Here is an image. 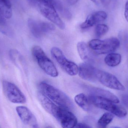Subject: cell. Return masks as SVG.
Masks as SVG:
<instances>
[{"label":"cell","instance_id":"6da1fadb","mask_svg":"<svg viewBox=\"0 0 128 128\" xmlns=\"http://www.w3.org/2000/svg\"><path fill=\"white\" fill-rule=\"evenodd\" d=\"M40 91L59 106L70 110L74 109V106L71 100L63 92L45 82L39 85Z\"/></svg>","mask_w":128,"mask_h":128},{"label":"cell","instance_id":"7a4b0ae2","mask_svg":"<svg viewBox=\"0 0 128 128\" xmlns=\"http://www.w3.org/2000/svg\"><path fill=\"white\" fill-rule=\"evenodd\" d=\"M91 103L98 108L106 110L119 118L125 117L127 110L120 105L106 98L91 94L88 98Z\"/></svg>","mask_w":128,"mask_h":128},{"label":"cell","instance_id":"3957f363","mask_svg":"<svg viewBox=\"0 0 128 128\" xmlns=\"http://www.w3.org/2000/svg\"><path fill=\"white\" fill-rule=\"evenodd\" d=\"M32 53L40 67L46 73L52 77L58 76V73L56 67L40 47L38 46L33 47Z\"/></svg>","mask_w":128,"mask_h":128},{"label":"cell","instance_id":"277c9868","mask_svg":"<svg viewBox=\"0 0 128 128\" xmlns=\"http://www.w3.org/2000/svg\"><path fill=\"white\" fill-rule=\"evenodd\" d=\"M120 44L118 38L112 37L104 40L93 39L90 41L88 45L94 52L102 55L113 52L119 47Z\"/></svg>","mask_w":128,"mask_h":128},{"label":"cell","instance_id":"5b68a950","mask_svg":"<svg viewBox=\"0 0 128 128\" xmlns=\"http://www.w3.org/2000/svg\"><path fill=\"white\" fill-rule=\"evenodd\" d=\"M51 54L62 69L71 76H75L78 73L79 67L76 64L66 58L63 52L59 48L53 47Z\"/></svg>","mask_w":128,"mask_h":128},{"label":"cell","instance_id":"8992f818","mask_svg":"<svg viewBox=\"0 0 128 128\" xmlns=\"http://www.w3.org/2000/svg\"><path fill=\"white\" fill-rule=\"evenodd\" d=\"M2 88L4 95L12 103L23 104L26 102L24 95L14 83L4 80L2 82Z\"/></svg>","mask_w":128,"mask_h":128},{"label":"cell","instance_id":"52a82bcc","mask_svg":"<svg viewBox=\"0 0 128 128\" xmlns=\"http://www.w3.org/2000/svg\"><path fill=\"white\" fill-rule=\"evenodd\" d=\"M39 6L40 13L44 17L61 29H64V23L56 11L54 5L49 3H39Z\"/></svg>","mask_w":128,"mask_h":128},{"label":"cell","instance_id":"ba28073f","mask_svg":"<svg viewBox=\"0 0 128 128\" xmlns=\"http://www.w3.org/2000/svg\"><path fill=\"white\" fill-rule=\"evenodd\" d=\"M97 79L104 86L115 90L124 91L125 88L115 76L106 71L97 70Z\"/></svg>","mask_w":128,"mask_h":128},{"label":"cell","instance_id":"9c48e42d","mask_svg":"<svg viewBox=\"0 0 128 128\" xmlns=\"http://www.w3.org/2000/svg\"><path fill=\"white\" fill-rule=\"evenodd\" d=\"M28 26L33 35L40 38L44 34L55 30L54 25L50 23L37 21L32 19H28Z\"/></svg>","mask_w":128,"mask_h":128},{"label":"cell","instance_id":"30bf717a","mask_svg":"<svg viewBox=\"0 0 128 128\" xmlns=\"http://www.w3.org/2000/svg\"><path fill=\"white\" fill-rule=\"evenodd\" d=\"M56 118L63 128L75 127L78 123L77 119L70 110L60 106Z\"/></svg>","mask_w":128,"mask_h":128},{"label":"cell","instance_id":"8fae6325","mask_svg":"<svg viewBox=\"0 0 128 128\" xmlns=\"http://www.w3.org/2000/svg\"><path fill=\"white\" fill-rule=\"evenodd\" d=\"M16 110L19 117L24 124L32 127H38L36 118L28 107L24 106H19L16 107Z\"/></svg>","mask_w":128,"mask_h":128},{"label":"cell","instance_id":"7c38bea8","mask_svg":"<svg viewBox=\"0 0 128 128\" xmlns=\"http://www.w3.org/2000/svg\"><path fill=\"white\" fill-rule=\"evenodd\" d=\"M78 73L80 78L84 80L94 82L97 79L98 69L90 63L84 62L79 65Z\"/></svg>","mask_w":128,"mask_h":128},{"label":"cell","instance_id":"4fadbf2b","mask_svg":"<svg viewBox=\"0 0 128 128\" xmlns=\"http://www.w3.org/2000/svg\"><path fill=\"white\" fill-rule=\"evenodd\" d=\"M37 96L39 101L45 110L56 118L60 106L55 104L41 91L38 92Z\"/></svg>","mask_w":128,"mask_h":128},{"label":"cell","instance_id":"5bb4252c","mask_svg":"<svg viewBox=\"0 0 128 128\" xmlns=\"http://www.w3.org/2000/svg\"><path fill=\"white\" fill-rule=\"evenodd\" d=\"M107 17V14L104 11L95 12L89 15L86 19L80 25L82 29H86L93 26L104 21Z\"/></svg>","mask_w":128,"mask_h":128},{"label":"cell","instance_id":"9a60e30c","mask_svg":"<svg viewBox=\"0 0 128 128\" xmlns=\"http://www.w3.org/2000/svg\"><path fill=\"white\" fill-rule=\"evenodd\" d=\"M77 49L80 58L85 62L90 63L91 61V49L86 43L80 42L77 45Z\"/></svg>","mask_w":128,"mask_h":128},{"label":"cell","instance_id":"2e32d148","mask_svg":"<svg viewBox=\"0 0 128 128\" xmlns=\"http://www.w3.org/2000/svg\"><path fill=\"white\" fill-rule=\"evenodd\" d=\"M91 94L104 98L114 103H118L120 102L119 100L116 96L107 90L98 88H94Z\"/></svg>","mask_w":128,"mask_h":128},{"label":"cell","instance_id":"e0dca14e","mask_svg":"<svg viewBox=\"0 0 128 128\" xmlns=\"http://www.w3.org/2000/svg\"><path fill=\"white\" fill-rule=\"evenodd\" d=\"M74 101L79 107L86 111L90 110V102L89 98L83 93L76 95L74 97Z\"/></svg>","mask_w":128,"mask_h":128},{"label":"cell","instance_id":"ac0fdd59","mask_svg":"<svg viewBox=\"0 0 128 128\" xmlns=\"http://www.w3.org/2000/svg\"><path fill=\"white\" fill-rule=\"evenodd\" d=\"M106 64L110 67H115L120 64L122 61V56L118 53H109L104 58Z\"/></svg>","mask_w":128,"mask_h":128},{"label":"cell","instance_id":"d6986e66","mask_svg":"<svg viewBox=\"0 0 128 128\" xmlns=\"http://www.w3.org/2000/svg\"><path fill=\"white\" fill-rule=\"evenodd\" d=\"M0 10L5 19L12 17V5L10 0H0Z\"/></svg>","mask_w":128,"mask_h":128},{"label":"cell","instance_id":"ffe728a7","mask_svg":"<svg viewBox=\"0 0 128 128\" xmlns=\"http://www.w3.org/2000/svg\"><path fill=\"white\" fill-rule=\"evenodd\" d=\"M114 118V115L111 113H105L102 115L98 121V124L99 127H106L112 121Z\"/></svg>","mask_w":128,"mask_h":128},{"label":"cell","instance_id":"44dd1931","mask_svg":"<svg viewBox=\"0 0 128 128\" xmlns=\"http://www.w3.org/2000/svg\"><path fill=\"white\" fill-rule=\"evenodd\" d=\"M109 28L104 24H98L96 26L95 29V34L97 37L100 38L108 32Z\"/></svg>","mask_w":128,"mask_h":128},{"label":"cell","instance_id":"7402d4cb","mask_svg":"<svg viewBox=\"0 0 128 128\" xmlns=\"http://www.w3.org/2000/svg\"><path fill=\"white\" fill-rule=\"evenodd\" d=\"M6 25L5 18L0 10V28L5 27Z\"/></svg>","mask_w":128,"mask_h":128},{"label":"cell","instance_id":"603a6c76","mask_svg":"<svg viewBox=\"0 0 128 128\" xmlns=\"http://www.w3.org/2000/svg\"><path fill=\"white\" fill-rule=\"evenodd\" d=\"M39 3H49L52 4L54 5V0H35Z\"/></svg>","mask_w":128,"mask_h":128},{"label":"cell","instance_id":"cb8c5ba5","mask_svg":"<svg viewBox=\"0 0 128 128\" xmlns=\"http://www.w3.org/2000/svg\"><path fill=\"white\" fill-rule=\"evenodd\" d=\"M96 5L100 6L102 5L105 2V0H90Z\"/></svg>","mask_w":128,"mask_h":128},{"label":"cell","instance_id":"d4e9b609","mask_svg":"<svg viewBox=\"0 0 128 128\" xmlns=\"http://www.w3.org/2000/svg\"><path fill=\"white\" fill-rule=\"evenodd\" d=\"M75 127L76 128H90L91 127L89 125H88L84 123H77Z\"/></svg>","mask_w":128,"mask_h":128},{"label":"cell","instance_id":"484cf974","mask_svg":"<svg viewBox=\"0 0 128 128\" xmlns=\"http://www.w3.org/2000/svg\"><path fill=\"white\" fill-rule=\"evenodd\" d=\"M124 15L126 19L128 22V1L126 2L125 5V9Z\"/></svg>","mask_w":128,"mask_h":128},{"label":"cell","instance_id":"4316f807","mask_svg":"<svg viewBox=\"0 0 128 128\" xmlns=\"http://www.w3.org/2000/svg\"><path fill=\"white\" fill-rule=\"evenodd\" d=\"M122 101L123 103L128 107V95H124L122 97Z\"/></svg>","mask_w":128,"mask_h":128},{"label":"cell","instance_id":"83f0119b","mask_svg":"<svg viewBox=\"0 0 128 128\" xmlns=\"http://www.w3.org/2000/svg\"><path fill=\"white\" fill-rule=\"evenodd\" d=\"M66 1L69 5H73L76 4L78 0H66Z\"/></svg>","mask_w":128,"mask_h":128}]
</instances>
